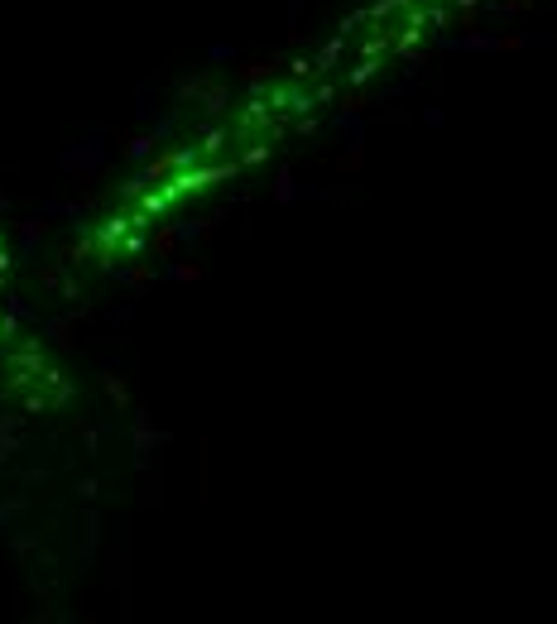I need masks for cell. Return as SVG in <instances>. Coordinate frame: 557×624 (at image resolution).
<instances>
[{"instance_id": "2", "label": "cell", "mask_w": 557, "mask_h": 624, "mask_svg": "<svg viewBox=\"0 0 557 624\" xmlns=\"http://www.w3.org/2000/svg\"><path fill=\"white\" fill-rule=\"evenodd\" d=\"M68 394H73V384H68L63 365L53 360L39 322L29 317L15 250H10L5 231H0V399L49 408V404H63Z\"/></svg>"}, {"instance_id": "1", "label": "cell", "mask_w": 557, "mask_h": 624, "mask_svg": "<svg viewBox=\"0 0 557 624\" xmlns=\"http://www.w3.org/2000/svg\"><path fill=\"white\" fill-rule=\"evenodd\" d=\"M505 0H365L322 43L293 53L275 73L221 101L197 130L178 139V163L207 193H227L245 173L279 159L293 139L365 97L380 77L437 49L457 25Z\"/></svg>"}]
</instances>
